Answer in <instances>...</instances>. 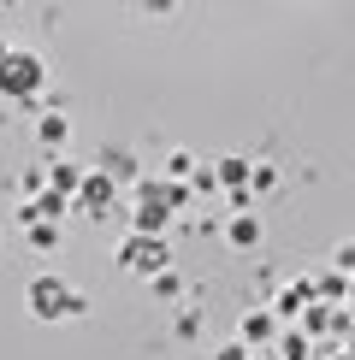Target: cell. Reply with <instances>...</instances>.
I'll use <instances>...</instances> for the list:
<instances>
[{"label": "cell", "mask_w": 355, "mask_h": 360, "mask_svg": "<svg viewBox=\"0 0 355 360\" xmlns=\"http://www.w3.org/2000/svg\"><path fill=\"white\" fill-rule=\"evenodd\" d=\"M0 95L30 101V107H36V95H42V59L12 48V53H6V65H0Z\"/></svg>", "instance_id": "obj_1"}, {"label": "cell", "mask_w": 355, "mask_h": 360, "mask_svg": "<svg viewBox=\"0 0 355 360\" xmlns=\"http://www.w3.org/2000/svg\"><path fill=\"white\" fill-rule=\"evenodd\" d=\"M118 266H130V272H148V278H154V272H166V266H172V248L160 243V236L130 231L125 248H118Z\"/></svg>", "instance_id": "obj_2"}, {"label": "cell", "mask_w": 355, "mask_h": 360, "mask_svg": "<svg viewBox=\"0 0 355 360\" xmlns=\"http://www.w3.org/2000/svg\"><path fill=\"white\" fill-rule=\"evenodd\" d=\"M71 283L66 278H54V272H42L36 283H30V313H36V319H59V313H71Z\"/></svg>", "instance_id": "obj_3"}, {"label": "cell", "mask_w": 355, "mask_h": 360, "mask_svg": "<svg viewBox=\"0 0 355 360\" xmlns=\"http://www.w3.org/2000/svg\"><path fill=\"white\" fill-rule=\"evenodd\" d=\"M113 195H118V184L107 172H83V184H77V201L89 207V213H107L113 207Z\"/></svg>", "instance_id": "obj_4"}, {"label": "cell", "mask_w": 355, "mask_h": 360, "mask_svg": "<svg viewBox=\"0 0 355 360\" xmlns=\"http://www.w3.org/2000/svg\"><path fill=\"white\" fill-rule=\"evenodd\" d=\"M166 224H172V207L160 201V195H142V189H137V231H142V236H160Z\"/></svg>", "instance_id": "obj_5"}, {"label": "cell", "mask_w": 355, "mask_h": 360, "mask_svg": "<svg viewBox=\"0 0 355 360\" xmlns=\"http://www.w3.org/2000/svg\"><path fill=\"white\" fill-rule=\"evenodd\" d=\"M308 302H314V283H285V290H278V302H273V313H278V319H296Z\"/></svg>", "instance_id": "obj_6"}, {"label": "cell", "mask_w": 355, "mask_h": 360, "mask_svg": "<svg viewBox=\"0 0 355 360\" xmlns=\"http://www.w3.org/2000/svg\"><path fill=\"white\" fill-rule=\"evenodd\" d=\"M225 243H231V248H255V243H261V219H255V213H237V219L225 224Z\"/></svg>", "instance_id": "obj_7"}, {"label": "cell", "mask_w": 355, "mask_h": 360, "mask_svg": "<svg viewBox=\"0 0 355 360\" xmlns=\"http://www.w3.org/2000/svg\"><path fill=\"white\" fill-rule=\"evenodd\" d=\"M36 136L48 142V148H66V142H71V118L48 107V112H42V124H36Z\"/></svg>", "instance_id": "obj_8"}, {"label": "cell", "mask_w": 355, "mask_h": 360, "mask_svg": "<svg viewBox=\"0 0 355 360\" xmlns=\"http://www.w3.org/2000/svg\"><path fill=\"white\" fill-rule=\"evenodd\" d=\"M314 295H320V302H349V278L332 266L325 278H314Z\"/></svg>", "instance_id": "obj_9"}, {"label": "cell", "mask_w": 355, "mask_h": 360, "mask_svg": "<svg viewBox=\"0 0 355 360\" xmlns=\"http://www.w3.org/2000/svg\"><path fill=\"white\" fill-rule=\"evenodd\" d=\"M278 331V313H243V342H266Z\"/></svg>", "instance_id": "obj_10"}, {"label": "cell", "mask_w": 355, "mask_h": 360, "mask_svg": "<svg viewBox=\"0 0 355 360\" xmlns=\"http://www.w3.org/2000/svg\"><path fill=\"white\" fill-rule=\"evenodd\" d=\"M30 248H36V254H54V248H59V219H36V224H30Z\"/></svg>", "instance_id": "obj_11"}, {"label": "cell", "mask_w": 355, "mask_h": 360, "mask_svg": "<svg viewBox=\"0 0 355 360\" xmlns=\"http://www.w3.org/2000/svg\"><path fill=\"white\" fill-rule=\"evenodd\" d=\"M101 172H107L113 184H118V177H137V160H130L125 148H107V154H101Z\"/></svg>", "instance_id": "obj_12"}, {"label": "cell", "mask_w": 355, "mask_h": 360, "mask_svg": "<svg viewBox=\"0 0 355 360\" xmlns=\"http://www.w3.org/2000/svg\"><path fill=\"white\" fill-rule=\"evenodd\" d=\"M219 184H225V189H243V184H249V160H243V154H225V160H219Z\"/></svg>", "instance_id": "obj_13"}, {"label": "cell", "mask_w": 355, "mask_h": 360, "mask_svg": "<svg viewBox=\"0 0 355 360\" xmlns=\"http://www.w3.org/2000/svg\"><path fill=\"white\" fill-rule=\"evenodd\" d=\"M77 184H83V172H77V166H66V160H54L48 189H59V195H77Z\"/></svg>", "instance_id": "obj_14"}, {"label": "cell", "mask_w": 355, "mask_h": 360, "mask_svg": "<svg viewBox=\"0 0 355 360\" xmlns=\"http://www.w3.org/2000/svg\"><path fill=\"white\" fill-rule=\"evenodd\" d=\"M66 207H71V195H59V189H42L36 195V219H59Z\"/></svg>", "instance_id": "obj_15"}, {"label": "cell", "mask_w": 355, "mask_h": 360, "mask_svg": "<svg viewBox=\"0 0 355 360\" xmlns=\"http://www.w3.org/2000/svg\"><path fill=\"white\" fill-rule=\"evenodd\" d=\"M249 189H255V195H273V189H278V172L266 166V160H255V166H249Z\"/></svg>", "instance_id": "obj_16"}, {"label": "cell", "mask_w": 355, "mask_h": 360, "mask_svg": "<svg viewBox=\"0 0 355 360\" xmlns=\"http://www.w3.org/2000/svg\"><path fill=\"white\" fill-rule=\"evenodd\" d=\"M148 283H154V295H160V302H172V295H184V278H178L172 266H166V272H154Z\"/></svg>", "instance_id": "obj_17"}, {"label": "cell", "mask_w": 355, "mask_h": 360, "mask_svg": "<svg viewBox=\"0 0 355 360\" xmlns=\"http://www.w3.org/2000/svg\"><path fill=\"white\" fill-rule=\"evenodd\" d=\"M189 189H196V195H213V189H225V184H219V166H196Z\"/></svg>", "instance_id": "obj_18"}, {"label": "cell", "mask_w": 355, "mask_h": 360, "mask_svg": "<svg viewBox=\"0 0 355 360\" xmlns=\"http://www.w3.org/2000/svg\"><path fill=\"white\" fill-rule=\"evenodd\" d=\"M278 354H285V360H308V337H278Z\"/></svg>", "instance_id": "obj_19"}, {"label": "cell", "mask_w": 355, "mask_h": 360, "mask_svg": "<svg viewBox=\"0 0 355 360\" xmlns=\"http://www.w3.org/2000/svg\"><path fill=\"white\" fill-rule=\"evenodd\" d=\"M166 172H172V177H184V184H189V177H196V154H172V160H166Z\"/></svg>", "instance_id": "obj_20"}, {"label": "cell", "mask_w": 355, "mask_h": 360, "mask_svg": "<svg viewBox=\"0 0 355 360\" xmlns=\"http://www.w3.org/2000/svg\"><path fill=\"white\" fill-rule=\"evenodd\" d=\"M332 266H337V272H344V278H355V243H337V254H332Z\"/></svg>", "instance_id": "obj_21"}, {"label": "cell", "mask_w": 355, "mask_h": 360, "mask_svg": "<svg viewBox=\"0 0 355 360\" xmlns=\"http://www.w3.org/2000/svg\"><path fill=\"white\" fill-rule=\"evenodd\" d=\"M219 360H249V342H243V337L225 342V349H219Z\"/></svg>", "instance_id": "obj_22"}, {"label": "cell", "mask_w": 355, "mask_h": 360, "mask_svg": "<svg viewBox=\"0 0 355 360\" xmlns=\"http://www.w3.org/2000/svg\"><path fill=\"white\" fill-rule=\"evenodd\" d=\"M142 6H148V12H154V18H166V12L178 6V0H142Z\"/></svg>", "instance_id": "obj_23"}, {"label": "cell", "mask_w": 355, "mask_h": 360, "mask_svg": "<svg viewBox=\"0 0 355 360\" xmlns=\"http://www.w3.org/2000/svg\"><path fill=\"white\" fill-rule=\"evenodd\" d=\"M6 53H12V48H6V36H0V65H6Z\"/></svg>", "instance_id": "obj_24"}, {"label": "cell", "mask_w": 355, "mask_h": 360, "mask_svg": "<svg viewBox=\"0 0 355 360\" xmlns=\"http://www.w3.org/2000/svg\"><path fill=\"white\" fill-rule=\"evenodd\" d=\"M349 307H355V278H349Z\"/></svg>", "instance_id": "obj_25"}, {"label": "cell", "mask_w": 355, "mask_h": 360, "mask_svg": "<svg viewBox=\"0 0 355 360\" xmlns=\"http://www.w3.org/2000/svg\"><path fill=\"white\" fill-rule=\"evenodd\" d=\"M344 360H349V354H344Z\"/></svg>", "instance_id": "obj_26"}]
</instances>
